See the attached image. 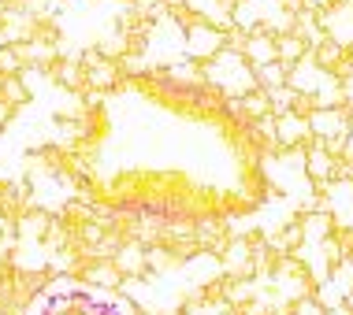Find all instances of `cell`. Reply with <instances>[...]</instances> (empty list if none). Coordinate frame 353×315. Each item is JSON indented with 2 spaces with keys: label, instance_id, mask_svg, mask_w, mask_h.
Instances as JSON below:
<instances>
[{
  "label": "cell",
  "instance_id": "cell-2",
  "mask_svg": "<svg viewBox=\"0 0 353 315\" xmlns=\"http://www.w3.org/2000/svg\"><path fill=\"white\" fill-rule=\"evenodd\" d=\"M305 8V0H279V12H290V15H298Z\"/></svg>",
  "mask_w": 353,
  "mask_h": 315
},
{
  "label": "cell",
  "instance_id": "cell-1",
  "mask_svg": "<svg viewBox=\"0 0 353 315\" xmlns=\"http://www.w3.org/2000/svg\"><path fill=\"white\" fill-rule=\"evenodd\" d=\"M253 78L261 89H275V85H290V67H286L283 60H272V63H264V67H256L253 71Z\"/></svg>",
  "mask_w": 353,
  "mask_h": 315
}]
</instances>
